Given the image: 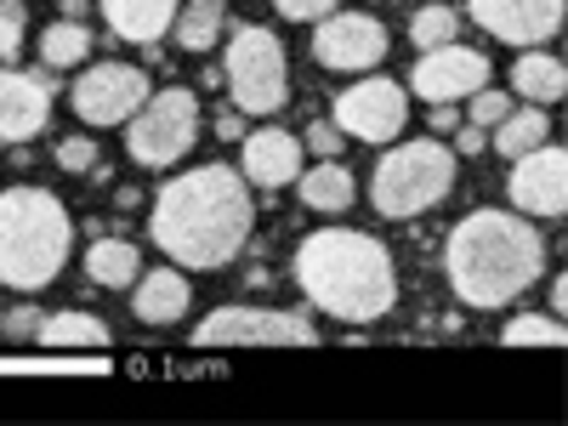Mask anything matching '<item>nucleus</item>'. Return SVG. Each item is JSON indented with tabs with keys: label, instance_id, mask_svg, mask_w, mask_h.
<instances>
[{
	"label": "nucleus",
	"instance_id": "nucleus-1",
	"mask_svg": "<svg viewBox=\"0 0 568 426\" xmlns=\"http://www.w3.org/2000/svg\"><path fill=\"white\" fill-rule=\"evenodd\" d=\"M256 200L251 182L227 165H194L160 187L149 211V240L187 273H216L251 245Z\"/></svg>",
	"mask_w": 568,
	"mask_h": 426
},
{
	"label": "nucleus",
	"instance_id": "nucleus-2",
	"mask_svg": "<svg viewBox=\"0 0 568 426\" xmlns=\"http://www.w3.org/2000/svg\"><path fill=\"white\" fill-rule=\"evenodd\" d=\"M444 273L460 307H506L546 273V240L517 211H471L444 245Z\"/></svg>",
	"mask_w": 568,
	"mask_h": 426
},
{
	"label": "nucleus",
	"instance_id": "nucleus-3",
	"mask_svg": "<svg viewBox=\"0 0 568 426\" xmlns=\"http://www.w3.org/2000/svg\"><path fill=\"white\" fill-rule=\"evenodd\" d=\"M296 284L302 296L342 318V324H375L398 302V267L382 240H369L358 227H318L296 251Z\"/></svg>",
	"mask_w": 568,
	"mask_h": 426
},
{
	"label": "nucleus",
	"instance_id": "nucleus-4",
	"mask_svg": "<svg viewBox=\"0 0 568 426\" xmlns=\"http://www.w3.org/2000/svg\"><path fill=\"white\" fill-rule=\"evenodd\" d=\"M74 245V222L45 187H7L0 194V284L7 291H45Z\"/></svg>",
	"mask_w": 568,
	"mask_h": 426
},
{
	"label": "nucleus",
	"instance_id": "nucleus-5",
	"mask_svg": "<svg viewBox=\"0 0 568 426\" xmlns=\"http://www.w3.org/2000/svg\"><path fill=\"white\" fill-rule=\"evenodd\" d=\"M449 187H455V149L438 136H415V142H398L393 154H382V165L369 176V205L387 222H415Z\"/></svg>",
	"mask_w": 568,
	"mask_h": 426
},
{
	"label": "nucleus",
	"instance_id": "nucleus-6",
	"mask_svg": "<svg viewBox=\"0 0 568 426\" xmlns=\"http://www.w3.org/2000/svg\"><path fill=\"white\" fill-rule=\"evenodd\" d=\"M222 80L233 91V109L240 114H278L291 98V63H284V45L273 29L245 23L227 34V58H222Z\"/></svg>",
	"mask_w": 568,
	"mask_h": 426
},
{
	"label": "nucleus",
	"instance_id": "nucleus-7",
	"mask_svg": "<svg viewBox=\"0 0 568 426\" xmlns=\"http://www.w3.org/2000/svg\"><path fill=\"white\" fill-rule=\"evenodd\" d=\"M194 142H200V98L187 85L149 91V103L125 120V149L142 171H171Z\"/></svg>",
	"mask_w": 568,
	"mask_h": 426
},
{
	"label": "nucleus",
	"instance_id": "nucleus-8",
	"mask_svg": "<svg viewBox=\"0 0 568 426\" xmlns=\"http://www.w3.org/2000/svg\"><path fill=\"white\" fill-rule=\"evenodd\" d=\"M194 347H318V329L284 307H216L200 318Z\"/></svg>",
	"mask_w": 568,
	"mask_h": 426
},
{
	"label": "nucleus",
	"instance_id": "nucleus-9",
	"mask_svg": "<svg viewBox=\"0 0 568 426\" xmlns=\"http://www.w3.org/2000/svg\"><path fill=\"white\" fill-rule=\"evenodd\" d=\"M336 131L358 142H393L409 125V91L387 74H364L336 98Z\"/></svg>",
	"mask_w": 568,
	"mask_h": 426
},
{
	"label": "nucleus",
	"instance_id": "nucleus-10",
	"mask_svg": "<svg viewBox=\"0 0 568 426\" xmlns=\"http://www.w3.org/2000/svg\"><path fill=\"white\" fill-rule=\"evenodd\" d=\"M149 74L142 69H131V63H91V69H80V80H74V114L85 120V125H98V131H109V125H125L142 103H149Z\"/></svg>",
	"mask_w": 568,
	"mask_h": 426
},
{
	"label": "nucleus",
	"instance_id": "nucleus-11",
	"mask_svg": "<svg viewBox=\"0 0 568 426\" xmlns=\"http://www.w3.org/2000/svg\"><path fill=\"white\" fill-rule=\"evenodd\" d=\"M313 58L336 74H369L375 63L387 58V29L375 23L369 12H329L313 23Z\"/></svg>",
	"mask_w": 568,
	"mask_h": 426
},
{
	"label": "nucleus",
	"instance_id": "nucleus-12",
	"mask_svg": "<svg viewBox=\"0 0 568 426\" xmlns=\"http://www.w3.org/2000/svg\"><path fill=\"white\" fill-rule=\"evenodd\" d=\"M506 200L517 216L529 222H546V216H562L568 211V154L540 142V149L517 154L511 160V176H506Z\"/></svg>",
	"mask_w": 568,
	"mask_h": 426
},
{
	"label": "nucleus",
	"instance_id": "nucleus-13",
	"mask_svg": "<svg viewBox=\"0 0 568 426\" xmlns=\"http://www.w3.org/2000/svg\"><path fill=\"white\" fill-rule=\"evenodd\" d=\"M478 85H489V58L478 52V45H433V52H420L415 74H409V91L420 103H466Z\"/></svg>",
	"mask_w": 568,
	"mask_h": 426
},
{
	"label": "nucleus",
	"instance_id": "nucleus-14",
	"mask_svg": "<svg viewBox=\"0 0 568 426\" xmlns=\"http://www.w3.org/2000/svg\"><path fill=\"white\" fill-rule=\"evenodd\" d=\"M568 0H466V18L506 45H546L562 29Z\"/></svg>",
	"mask_w": 568,
	"mask_h": 426
},
{
	"label": "nucleus",
	"instance_id": "nucleus-15",
	"mask_svg": "<svg viewBox=\"0 0 568 426\" xmlns=\"http://www.w3.org/2000/svg\"><path fill=\"white\" fill-rule=\"evenodd\" d=\"M52 120V80L29 69H0V142H34Z\"/></svg>",
	"mask_w": 568,
	"mask_h": 426
},
{
	"label": "nucleus",
	"instance_id": "nucleus-16",
	"mask_svg": "<svg viewBox=\"0 0 568 426\" xmlns=\"http://www.w3.org/2000/svg\"><path fill=\"white\" fill-rule=\"evenodd\" d=\"M240 176L251 187H291L302 176V136L278 131V125L240 136Z\"/></svg>",
	"mask_w": 568,
	"mask_h": 426
},
{
	"label": "nucleus",
	"instance_id": "nucleus-17",
	"mask_svg": "<svg viewBox=\"0 0 568 426\" xmlns=\"http://www.w3.org/2000/svg\"><path fill=\"white\" fill-rule=\"evenodd\" d=\"M187 307H194V291H187V278L176 267H154V273H136L131 284V313L142 324H176L187 318Z\"/></svg>",
	"mask_w": 568,
	"mask_h": 426
},
{
	"label": "nucleus",
	"instance_id": "nucleus-18",
	"mask_svg": "<svg viewBox=\"0 0 568 426\" xmlns=\"http://www.w3.org/2000/svg\"><path fill=\"white\" fill-rule=\"evenodd\" d=\"M98 7H103V18H109V29H114L120 40H131V45H154V40L171 34L182 0H98Z\"/></svg>",
	"mask_w": 568,
	"mask_h": 426
},
{
	"label": "nucleus",
	"instance_id": "nucleus-19",
	"mask_svg": "<svg viewBox=\"0 0 568 426\" xmlns=\"http://www.w3.org/2000/svg\"><path fill=\"white\" fill-rule=\"evenodd\" d=\"M109 324L98 313H45L34 329V347H52V353H109Z\"/></svg>",
	"mask_w": 568,
	"mask_h": 426
},
{
	"label": "nucleus",
	"instance_id": "nucleus-20",
	"mask_svg": "<svg viewBox=\"0 0 568 426\" xmlns=\"http://www.w3.org/2000/svg\"><path fill=\"white\" fill-rule=\"evenodd\" d=\"M511 91H517L524 103H535V109L562 103V91H568V69H562L551 52H540V45H524V58L511 63Z\"/></svg>",
	"mask_w": 568,
	"mask_h": 426
},
{
	"label": "nucleus",
	"instance_id": "nucleus-21",
	"mask_svg": "<svg viewBox=\"0 0 568 426\" xmlns=\"http://www.w3.org/2000/svg\"><path fill=\"white\" fill-rule=\"evenodd\" d=\"M296 187H302V205H307V211H318V216H342V211L358 200L353 171H347V165H336V160H324V165L302 171V176H296Z\"/></svg>",
	"mask_w": 568,
	"mask_h": 426
},
{
	"label": "nucleus",
	"instance_id": "nucleus-22",
	"mask_svg": "<svg viewBox=\"0 0 568 426\" xmlns=\"http://www.w3.org/2000/svg\"><path fill=\"white\" fill-rule=\"evenodd\" d=\"M136 273H142V256L131 240H98L85 251V278L103 284V291H131Z\"/></svg>",
	"mask_w": 568,
	"mask_h": 426
},
{
	"label": "nucleus",
	"instance_id": "nucleus-23",
	"mask_svg": "<svg viewBox=\"0 0 568 426\" xmlns=\"http://www.w3.org/2000/svg\"><path fill=\"white\" fill-rule=\"evenodd\" d=\"M171 34H176L182 52H211V45L227 34V12H222V0H182Z\"/></svg>",
	"mask_w": 568,
	"mask_h": 426
},
{
	"label": "nucleus",
	"instance_id": "nucleus-24",
	"mask_svg": "<svg viewBox=\"0 0 568 426\" xmlns=\"http://www.w3.org/2000/svg\"><path fill=\"white\" fill-rule=\"evenodd\" d=\"M85 58H91V29L80 18H58L40 34V63L45 69H80Z\"/></svg>",
	"mask_w": 568,
	"mask_h": 426
},
{
	"label": "nucleus",
	"instance_id": "nucleus-25",
	"mask_svg": "<svg viewBox=\"0 0 568 426\" xmlns=\"http://www.w3.org/2000/svg\"><path fill=\"white\" fill-rule=\"evenodd\" d=\"M546 109H511L500 125H495V154H506V160H517V154H529V149H540L546 142Z\"/></svg>",
	"mask_w": 568,
	"mask_h": 426
},
{
	"label": "nucleus",
	"instance_id": "nucleus-26",
	"mask_svg": "<svg viewBox=\"0 0 568 426\" xmlns=\"http://www.w3.org/2000/svg\"><path fill=\"white\" fill-rule=\"evenodd\" d=\"M562 342H568V329L557 313H517L500 329V347H562Z\"/></svg>",
	"mask_w": 568,
	"mask_h": 426
},
{
	"label": "nucleus",
	"instance_id": "nucleus-27",
	"mask_svg": "<svg viewBox=\"0 0 568 426\" xmlns=\"http://www.w3.org/2000/svg\"><path fill=\"white\" fill-rule=\"evenodd\" d=\"M455 34H460V12H455V7H426V12H415V23H409V40L420 45V52L449 45Z\"/></svg>",
	"mask_w": 568,
	"mask_h": 426
},
{
	"label": "nucleus",
	"instance_id": "nucleus-28",
	"mask_svg": "<svg viewBox=\"0 0 568 426\" xmlns=\"http://www.w3.org/2000/svg\"><path fill=\"white\" fill-rule=\"evenodd\" d=\"M23 23H29L23 0H0V63H18V52H23Z\"/></svg>",
	"mask_w": 568,
	"mask_h": 426
},
{
	"label": "nucleus",
	"instance_id": "nucleus-29",
	"mask_svg": "<svg viewBox=\"0 0 568 426\" xmlns=\"http://www.w3.org/2000/svg\"><path fill=\"white\" fill-rule=\"evenodd\" d=\"M471 109V125H484V131H495L506 114H511V98H506V91H495V85H478V91H471V98H466Z\"/></svg>",
	"mask_w": 568,
	"mask_h": 426
},
{
	"label": "nucleus",
	"instance_id": "nucleus-30",
	"mask_svg": "<svg viewBox=\"0 0 568 426\" xmlns=\"http://www.w3.org/2000/svg\"><path fill=\"white\" fill-rule=\"evenodd\" d=\"M58 165L74 171V176L91 171V165H98V142H91V136H63V142H58Z\"/></svg>",
	"mask_w": 568,
	"mask_h": 426
},
{
	"label": "nucleus",
	"instance_id": "nucleus-31",
	"mask_svg": "<svg viewBox=\"0 0 568 426\" xmlns=\"http://www.w3.org/2000/svg\"><path fill=\"white\" fill-rule=\"evenodd\" d=\"M40 307L34 302H23V307H12L7 318H0V336H7V342H34V329H40Z\"/></svg>",
	"mask_w": 568,
	"mask_h": 426
},
{
	"label": "nucleus",
	"instance_id": "nucleus-32",
	"mask_svg": "<svg viewBox=\"0 0 568 426\" xmlns=\"http://www.w3.org/2000/svg\"><path fill=\"white\" fill-rule=\"evenodd\" d=\"M278 7V18H291V23H318V18H329L342 7V0H273Z\"/></svg>",
	"mask_w": 568,
	"mask_h": 426
},
{
	"label": "nucleus",
	"instance_id": "nucleus-33",
	"mask_svg": "<svg viewBox=\"0 0 568 426\" xmlns=\"http://www.w3.org/2000/svg\"><path fill=\"white\" fill-rule=\"evenodd\" d=\"M342 142H347V136L336 131V120H318V125L307 131V149L324 154V160H336V154H342Z\"/></svg>",
	"mask_w": 568,
	"mask_h": 426
},
{
	"label": "nucleus",
	"instance_id": "nucleus-34",
	"mask_svg": "<svg viewBox=\"0 0 568 426\" xmlns=\"http://www.w3.org/2000/svg\"><path fill=\"white\" fill-rule=\"evenodd\" d=\"M484 149H489V131H484V125H460L455 154H484Z\"/></svg>",
	"mask_w": 568,
	"mask_h": 426
},
{
	"label": "nucleus",
	"instance_id": "nucleus-35",
	"mask_svg": "<svg viewBox=\"0 0 568 426\" xmlns=\"http://www.w3.org/2000/svg\"><path fill=\"white\" fill-rule=\"evenodd\" d=\"M562 302H568V284H562V278H551V313H557V318H562Z\"/></svg>",
	"mask_w": 568,
	"mask_h": 426
}]
</instances>
